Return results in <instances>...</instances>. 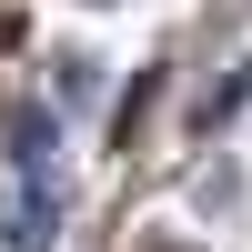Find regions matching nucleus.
<instances>
[{
  "label": "nucleus",
  "mask_w": 252,
  "mask_h": 252,
  "mask_svg": "<svg viewBox=\"0 0 252 252\" xmlns=\"http://www.w3.org/2000/svg\"><path fill=\"white\" fill-rule=\"evenodd\" d=\"M51 232H61V192L40 172H20L10 182V252H51Z\"/></svg>",
  "instance_id": "f257e3e1"
},
{
  "label": "nucleus",
  "mask_w": 252,
  "mask_h": 252,
  "mask_svg": "<svg viewBox=\"0 0 252 252\" xmlns=\"http://www.w3.org/2000/svg\"><path fill=\"white\" fill-rule=\"evenodd\" d=\"M10 152H20V172H40V152H61V121L51 111H20L10 121Z\"/></svg>",
  "instance_id": "f03ea898"
}]
</instances>
